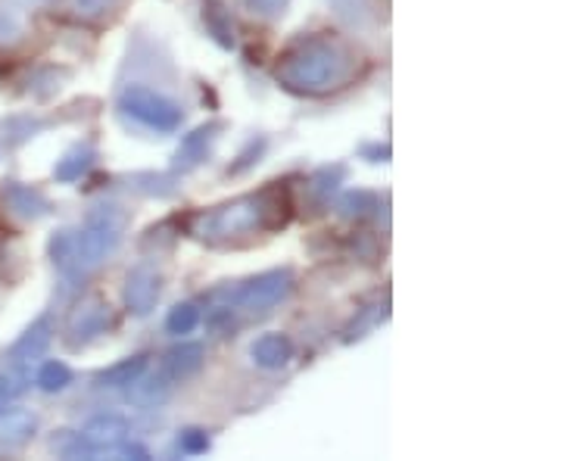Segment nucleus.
<instances>
[{"instance_id": "1", "label": "nucleus", "mask_w": 561, "mask_h": 461, "mask_svg": "<svg viewBox=\"0 0 561 461\" xmlns=\"http://www.w3.org/2000/svg\"><path fill=\"white\" fill-rule=\"evenodd\" d=\"M290 221V197L287 187L268 184L256 194H247L231 203H221L213 212H197L187 219L191 238L209 243V246H225V243L253 238V234H272L280 231Z\"/></svg>"}, {"instance_id": "2", "label": "nucleus", "mask_w": 561, "mask_h": 461, "mask_svg": "<svg viewBox=\"0 0 561 461\" xmlns=\"http://www.w3.org/2000/svg\"><path fill=\"white\" fill-rule=\"evenodd\" d=\"M356 72V54L353 47L331 35H312L294 44L280 57L275 79L284 91L300 97H321L343 88Z\"/></svg>"}, {"instance_id": "3", "label": "nucleus", "mask_w": 561, "mask_h": 461, "mask_svg": "<svg viewBox=\"0 0 561 461\" xmlns=\"http://www.w3.org/2000/svg\"><path fill=\"white\" fill-rule=\"evenodd\" d=\"M122 231H125V212L119 206L106 203L98 206L81 231H57L50 241V256L54 265L60 268V275L69 284L84 281L98 265H103L106 256L116 253L122 243Z\"/></svg>"}, {"instance_id": "4", "label": "nucleus", "mask_w": 561, "mask_h": 461, "mask_svg": "<svg viewBox=\"0 0 561 461\" xmlns=\"http://www.w3.org/2000/svg\"><path fill=\"white\" fill-rule=\"evenodd\" d=\"M294 290V272L290 268H275L256 275L247 284H241L231 293V306L228 312H247V315H265L268 309H275L280 300H287Z\"/></svg>"}, {"instance_id": "5", "label": "nucleus", "mask_w": 561, "mask_h": 461, "mask_svg": "<svg viewBox=\"0 0 561 461\" xmlns=\"http://www.w3.org/2000/svg\"><path fill=\"white\" fill-rule=\"evenodd\" d=\"M119 110L128 116V119L140 122L153 131H175L181 125V106L169 97H162L150 88H140V84H131L119 94Z\"/></svg>"}, {"instance_id": "6", "label": "nucleus", "mask_w": 561, "mask_h": 461, "mask_svg": "<svg viewBox=\"0 0 561 461\" xmlns=\"http://www.w3.org/2000/svg\"><path fill=\"white\" fill-rule=\"evenodd\" d=\"M162 293V275L153 268V265H138V268H131L128 272V278H125V306H128V312L131 315H150L153 309H157V302H160Z\"/></svg>"}, {"instance_id": "7", "label": "nucleus", "mask_w": 561, "mask_h": 461, "mask_svg": "<svg viewBox=\"0 0 561 461\" xmlns=\"http://www.w3.org/2000/svg\"><path fill=\"white\" fill-rule=\"evenodd\" d=\"M125 437H128V424L122 422L119 415H101V418L84 424V430L79 434L81 456L113 452L125 442Z\"/></svg>"}, {"instance_id": "8", "label": "nucleus", "mask_w": 561, "mask_h": 461, "mask_svg": "<svg viewBox=\"0 0 561 461\" xmlns=\"http://www.w3.org/2000/svg\"><path fill=\"white\" fill-rule=\"evenodd\" d=\"M106 327H110V306L98 300V297H91L69 321V331H66L69 337L66 341H69L72 349H79V346H88L91 341H98L101 334H106Z\"/></svg>"}, {"instance_id": "9", "label": "nucleus", "mask_w": 561, "mask_h": 461, "mask_svg": "<svg viewBox=\"0 0 561 461\" xmlns=\"http://www.w3.org/2000/svg\"><path fill=\"white\" fill-rule=\"evenodd\" d=\"M162 368H165V374H169L175 383L194 378V374L203 368V346L201 343H181V346H175V349H169V353H165Z\"/></svg>"}, {"instance_id": "10", "label": "nucleus", "mask_w": 561, "mask_h": 461, "mask_svg": "<svg viewBox=\"0 0 561 461\" xmlns=\"http://www.w3.org/2000/svg\"><path fill=\"white\" fill-rule=\"evenodd\" d=\"M3 197L10 203V209L22 216V219H38V216H47L50 212V203L47 197L35 191V187H28V184H7V191H3Z\"/></svg>"}, {"instance_id": "11", "label": "nucleus", "mask_w": 561, "mask_h": 461, "mask_svg": "<svg viewBox=\"0 0 561 461\" xmlns=\"http://www.w3.org/2000/svg\"><path fill=\"white\" fill-rule=\"evenodd\" d=\"M250 356H253V361H256L260 368L275 371V368H284L287 361L294 359V343L287 341L284 334H265V337H260V341L253 343Z\"/></svg>"}, {"instance_id": "12", "label": "nucleus", "mask_w": 561, "mask_h": 461, "mask_svg": "<svg viewBox=\"0 0 561 461\" xmlns=\"http://www.w3.org/2000/svg\"><path fill=\"white\" fill-rule=\"evenodd\" d=\"M216 131H219V125L213 122V125H203L197 128L194 135H187L179 147V169H194L197 162L206 160V150H209V143L216 141Z\"/></svg>"}, {"instance_id": "13", "label": "nucleus", "mask_w": 561, "mask_h": 461, "mask_svg": "<svg viewBox=\"0 0 561 461\" xmlns=\"http://www.w3.org/2000/svg\"><path fill=\"white\" fill-rule=\"evenodd\" d=\"M144 371H147V356H131V359H122L119 365L101 371L98 374V387L101 390H122V387H131V383L138 381Z\"/></svg>"}, {"instance_id": "14", "label": "nucleus", "mask_w": 561, "mask_h": 461, "mask_svg": "<svg viewBox=\"0 0 561 461\" xmlns=\"http://www.w3.org/2000/svg\"><path fill=\"white\" fill-rule=\"evenodd\" d=\"M172 387H175V381H172V378L165 374V368H162V371L150 374V378L140 374L138 381L131 383L128 390H131V400L140 402V405H160V402L169 400Z\"/></svg>"}, {"instance_id": "15", "label": "nucleus", "mask_w": 561, "mask_h": 461, "mask_svg": "<svg viewBox=\"0 0 561 461\" xmlns=\"http://www.w3.org/2000/svg\"><path fill=\"white\" fill-rule=\"evenodd\" d=\"M47 343H50V319L44 315L38 319L25 334H22V341L13 346V361H32V359H41V353L47 349Z\"/></svg>"}, {"instance_id": "16", "label": "nucleus", "mask_w": 561, "mask_h": 461, "mask_svg": "<svg viewBox=\"0 0 561 461\" xmlns=\"http://www.w3.org/2000/svg\"><path fill=\"white\" fill-rule=\"evenodd\" d=\"M91 162H94V150H91V147H76V150H72L60 165H57V178L60 181L81 178V175L91 169Z\"/></svg>"}, {"instance_id": "17", "label": "nucleus", "mask_w": 561, "mask_h": 461, "mask_svg": "<svg viewBox=\"0 0 561 461\" xmlns=\"http://www.w3.org/2000/svg\"><path fill=\"white\" fill-rule=\"evenodd\" d=\"M201 324V309L194 306V302H181L175 306L172 312H169V319H165V327H169V334H191L194 327Z\"/></svg>"}, {"instance_id": "18", "label": "nucleus", "mask_w": 561, "mask_h": 461, "mask_svg": "<svg viewBox=\"0 0 561 461\" xmlns=\"http://www.w3.org/2000/svg\"><path fill=\"white\" fill-rule=\"evenodd\" d=\"M38 383L41 390H47V393H60L72 383V371L62 361H47L38 371Z\"/></svg>"}, {"instance_id": "19", "label": "nucleus", "mask_w": 561, "mask_h": 461, "mask_svg": "<svg viewBox=\"0 0 561 461\" xmlns=\"http://www.w3.org/2000/svg\"><path fill=\"white\" fill-rule=\"evenodd\" d=\"M110 7H113V0H72V13L84 22L103 20L110 13Z\"/></svg>"}, {"instance_id": "20", "label": "nucleus", "mask_w": 561, "mask_h": 461, "mask_svg": "<svg viewBox=\"0 0 561 461\" xmlns=\"http://www.w3.org/2000/svg\"><path fill=\"white\" fill-rule=\"evenodd\" d=\"M203 20H206V25L213 28V35L221 41V47H234V35H231V25L225 22V13H221V7H213V10H206V13H203Z\"/></svg>"}, {"instance_id": "21", "label": "nucleus", "mask_w": 561, "mask_h": 461, "mask_svg": "<svg viewBox=\"0 0 561 461\" xmlns=\"http://www.w3.org/2000/svg\"><path fill=\"white\" fill-rule=\"evenodd\" d=\"M181 452H187V456H201L209 449V437H206V430H197V427H187V430H181Z\"/></svg>"}, {"instance_id": "22", "label": "nucleus", "mask_w": 561, "mask_h": 461, "mask_svg": "<svg viewBox=\"0 0 561 461\" xmlns=\"http://www.w3.org/2000/svg\"><path fill=\"white\" fill-rule=\"evenodd\" d=\"M290 0H243V7L253 13V16H278V13H284V7H287Z\"/></svg>"}, {"instance_id": "23", "label": "nucleus", "mask_w": 561, "mask_h": 461, "mask_svg": "<svg viewBox=\"0 0 561 461\" xmlns=\"http://www.w3.org/2000/svg\"><path fill=\"white\" fill-rule=\"evenodd\" d=\"M371 200H375V197H371V194H362V191L359 194H350V197L341 203L343 216H365V209H362V206Z\"/></svg>"}, {"instance_id": "24", "label": "nucleus", "mask_w": 561, "mask_h": 461, "mask_svg": "<svg viewBox=\"0 0 561 461\" xmlns=\"http://www.w3.org/2000/svg\"><path fill=\"white\" fill-rule=\"evenodd\" d=\"M44 0H16V7H10V10H16V13H25V10H35L41 7Z\"/></svg>"}]
</instances>
